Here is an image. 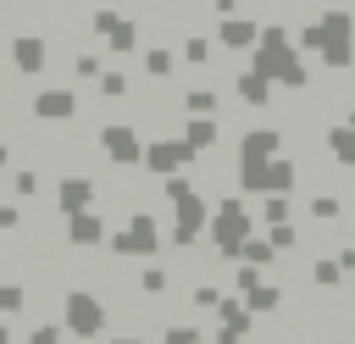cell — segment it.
Masks as SVG:
<instances>
[{"mask_svg":"<svg viewBox=\"0 0 355 344\" xmlns=\"http://www.w3.org/2000/svg\"><path fill=\"white\" fill-rule=\"evenodd\" d=\"M94 89H100L105 100H122V94H128V78H122V72H100V78H94Z\"/></svg>","mask_w":355,"mask_h":344,"instance_id":"5bb4252c","label":"cell"},{"mask_svg":"<svg viewBox=\"0 0 355 344\" xmlns=\"http://www.w3.org/2000/svg\"><path fill=\"white\" fill-rule=\"evenodd\" d=\"M144 72H150V78H166V72H172V55H166V50H144Z\"/></svg>","mask_w":355,"mask_h":344,"instance_id":"9a60e30c","label":"cell"},{"mask_svg":"<svg viewBox=\"0 0 355 344\" xmlns=\"http://www.w3.org/2000/svg\"><path fill=\"white\" fill-rule=\"evenodd\" d=\"M100 150L111 155V166H133L144 150H139V133H133V122H105L100 128Z\"/></svg>","mask_w":355,"mask_h":344,"instance_id":"5b68a950","label":"cell"},{"mask_svg":"<svg viewBox=\"0 0 355 344\" xmlns=\"http://www.w3.org/2000/svg\"><path fill=\"white\" fill-rule=\"evenodd\" d=\"M50 33H39V28H17V33H6V61H11V72H22V78H44L50 72Z\"/></svg>","mask_w":355,"mask_h":344,"instance_id":"7a4b0ae2","label":"cell"},{"mask_svg":"<svg viewBox=\"0 0 355 344\" xmlns=\"http://www.w3.org/2000/svg\"><path fill=\"white\" fill-rule=\"evenodd\" d=\"M61 227H67V244H72V250H94V244L105 239V216H100L94 205H89V211H67Z\"/></svg>","mask_w":355,"mask_h":344,"instance_id":"52a82bcc","label":"cell"},{"mask_svg":"<svg viewBox=\"0 0 355 344\" xmlns=\"http://www.w3.org/2000/svg\"><path fill=\"white\" fill-rule=\"evenodd\" d=\"M39 183H44V178H39V166H11V172H6V189H11L17 200H33V194H39Z\"/></svg>","mask_w":355,"mask_h":344,"instance_id":"30bf717a","label":"cell"},{"mask_svg":"<svg viewBox=\"0 0 355 344\" xmlns=\"http://www.w3.org/2000/svg\"><path fill=\"white\" fill-rule=\"evenodd\" d=\"M194 161V144H150L144 150V166L150 172H178V166H189Z\"/></svg>","mask_w":355,"mask_h":344,"instance_id":"ba28073f","label":"cell"},{"mask_svg":"<svg viewBox=\"0 0 355 344\" xmlns=\"http://www.w3.org/2000/svg\"><path fill=\"white\" fill-rule=\"evenodd\" d=\"M211 139H216L211 122H189V144H211Z\"/></svg>","mask_w":355,"mask_h":344,"instance_id":"e0dca14e","label":"cell"},{"mask_svg":"<svg viewBox=\"0 0 355 344\" xmlns=\"http://www.w3.org/2000/svg\"><path fill=\"white\" fill-rule=\"evenodd\" d=\"M22 222H28V211H22L17 200L0 194V239H6V233H22Z\"/></svg>","mask_w":355,"mask_h":344,"instance_id":"7c38bea8","label":"cell"},{"mask_svg":"<svg viewBox=\"0 0 355 344\" xmlns=\"http://www.w3.org/2000/svg\"><path fill=\"white\" fill-rule=\"evenodd\" d=\"M0 344H11V327H6V322H0Z\"/></svg>","mask_w":355,"mask_h":344,"instance_id":"ac0fdd59","label":"cell"},{"mask_svg":"<svg viewBox=\"0 0 355 344\" xmlns=\"http://www.w3.org/2000/svg\"><path fill=\"white\" fill-rule=\"evenodd\" d=\"M55 322L67 327V338H100L105 333V322H111V311H105V300L94 294V289H67V300H61V311H55Z\"/></svg>","mask_w":355,"mask_h":344,"instance_id":"6da1fadb","label":"cell"},{"mask_svg":"<svg viewBox=\"0 0 355 344\" xmlns=\"http://www.w3.org/2000/svg\"><path fill=\"white\" fill-rule=\"evenodd\" d=\"M155 250H161V227H155L150 211H133V222L111 233V255H122V261H133V255H155Z\"/></svg>","mask_w":355,"mask_h":344,"instance_id":"3957f363","label":"cell"},{"mask_svg":"<svg viewBox=\"0 0 355 344\" xmlns=\"http://www.w3.org/2000/svg\"><path fill=\"white\" fill-rule=\"evenodd\" d=\"M100 72H105V67H100V55H89V50H83V55H72V78H100Z\"/></svg>","mask_w":355,"mask_h":344,"instance_id":"2e32d148","label":"cell"},{"mask_svg":"<svg viewBox=\"0 0 355 344\" xmlns=\"http://www.w3.org/2000/svg\"><path fill=\"white\" fill-rule=\"evenodd\" d=\"M67 338V327L55 322V316H44V322H33L28 333H22V344H61Z\"/></svg>","mask_w":355,"mask_h":344,"instance_id":"8fae6325","label":"cell"},{"mask_svg":"<svg viewBox=\"0 0 355 344\" xmlns=\"http://www.w3.org/2000/svg\"><path fill=\"white\" fill-rule=\"evenodd\" d=\"M94 205V172H61V183H55V211L67 216V211H89Z\"/></svg>","mask_w":355,"mask_h":344,"instance_id":"8992f818","label":"cell"},{"mask_svg":"<svg viewBox=\"0 0 355 344\" xmlns=\"http://www.w3.org/2000/svg\"><path fill=\"white\" fill-rule=\"evenodd\" d=\"M28 117H33V122H44V128L72 122V117H78V94H72V89H61V83H44V89H33V94H28Z\"/></svg>","mask_w":355,"mask_h":344,"instance_id":"277c9868","label":"cell"},{"mask_svg":"<svg viewBox=\"0 0 355 344\" xmlns=\"http://www.w3.org/2000/svg\"><path fill=\"white\" fill-rule=\"evenodd\" d=\"M0 55H6V28H0Z\"/></svg>","mask_w":355,"mask_h":344,"instance_id":"d6986e66","label":"cell"},{"mask_svg":"<svg viewBox=\"0 0 355 344\" xmlns=\"http://www.w3.org/2000/svg\"><path fill=\"white\" fill-rule=\"evenodd\" d=\"M22 311H33V294H28V283H17V277H0V316H22Z\"/></svg>","mask_w":355,"mask_h":344,"instance_id":"9c48e42d","label":"cell"},{"mask_svg":"<svg viewBox=\"0 0 355 344\" xmlns=\"http://www.w3.org/2000/svg\"><path fill=\"white\" fill-rule=\"evenodd\" d=\"M139 294L161 300V294H166V272H161V266H144V272H139Z\"/></svg>","mask_w":355,"mask_h":344,"instance_id":"4fadbf2b","label":"cell"}]
</instances>
